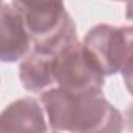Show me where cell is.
Here are the masks:
<instances>
[{"instance_id":"cell-2","label":"cell","mask_w":133,"mask_h":133,"mask_svg":"<svg viewBox=\"0 0 133 133\" xmlns=\"http://www.w3.org/2000/svg\"><path fill=\"white\" fill-rule=\"evenodd\" d=\"M56 85L74 94L102 92L105 74L85 44L75 41L55 55Z\"/></svg>"},{"instance_id":"cell-4","label":"cell","mask_w":133,"mask_h":133,"mask_svg":"<svg viewBox=\"0 0 133 133\" xmlns=\"http://www.w3.org/2000/svg\"><path fill=\"white\" fill-rule=\"evenodd\" d=\"M11 3L24 16L33 45L50 39L72 21L63 0H11Z\"/></svg>"},{"instance_id":"cell-8","label":"cell","mask_w":133,"mask_h":133,"mask_svg":"<svg viewBox=\"0 0 133 133\" xmlns=\"http://www.w3.org/2000/svg\"><path fill=\"white\" fill-rule=\"evenodd\" d=\"M121 74H122V78H124L127 91L133 96V58L125 63V66L122 68Z\"/></svg>"},{"instance_id":"cell-7","label":"cell","mask_w":133,"mask_h":133,"mask_svg":"<svg viewBox=\"0 0 133 133\" xmlns=\"http://www.w3.org/2000/svg\"><path fill=\"white\" fill-rule=\"evenodd\" d=\"M22 86L30 92H41L56 85L55 80V55L33 50L19 68Z\"/></svg>"},{"instance_id":"cell-1","label":"cell","mask_w":133,"mask_h":133,"mask_svg":"<svg viewBox=\"0 0 133 133\" xmlns=\"http://www.w3.org/2000/svg\"><path fill=\"white\" fill-rule=\"evenodd\" d=\"M52 131L110 133L124 128L122 114L102 92L74 94L63 88H50L41 96Z\"/></svg>"},{"instance_id":"cell-5","label":"cell","mask_w":133,"mask_h":133,"mask_svg":"<svg viewBox=\"0 0 133 133\" xmlns=\"http://www.w3.org/2000/svg\"><path fill=\"white\" fill-rule=\"evenodd\" d=\"M31 44V35L21 11L11 3L2 6V56L3 63H14L25 56Z\"/></svg>"},{"instance_id":"cell-6","label":"cell","mask_w":133,"mask_h":133,"mask_svg":"<svg viewBox=\"0 0 133 133\" xmlns=\"http://www.w3.org/2000/svg\"><path fill=\"white\" fill-rule=\"evenodd\" d=\"M42 110L36 99L25 97L5 108L0 117V131H45Z\"/></svg>"},{"instance_id":"cell-11","label":"cell","mask_w":133,"mask_h":133,"mask_svg":"<svg viewBox=\"0 0 133 133\" xmlns=\"http://www.w3.org/2000/svg\"><path fill=\"white\" fill-rule=\"evenodd\" d=\"M116 2H124V0H116Z\"/></svg>"},{"instance_id":"cell-9","label":"cell","mask_w":133,"mask_h":133,"mask_svg":"<svg viewBox=\"0 0 133 133\" xmlns=\"http://www.w3.org/2000/svg\"><path fill=\"white\" fill-rule=\"evenodd\" d=\"M125 121H127V128L130 131H133V103L128 107V110L125 111Z\"/></svg>"},{"instance_id":"cell-3","label":"cell","mask_w":133,"mask_h":133,"mask_svg":"<svg viewBox=\"0 0 133 133\" xmlns=\"http://www.w3.org/2000/svg\"><path fill=\"white\" fill-rule=\"evenodd\" d=\"M83 44L103 74L114 75L133 58V25H96L85 35Z\"/></svg>"},{"instance_id":"cell-10","label":"cell","mask_w":133,"mask_h":133,"mask_svg":"<svg viewBox=\"0 0 133 133\" xmlns=\"http://www.w3.org/2000/svg\"><path fill=\"white\" fill-rule=\"evenodd\" d=\"M125 17L128 21H133V0H127V10H125Z\"/></svg>"}]
</instances>
